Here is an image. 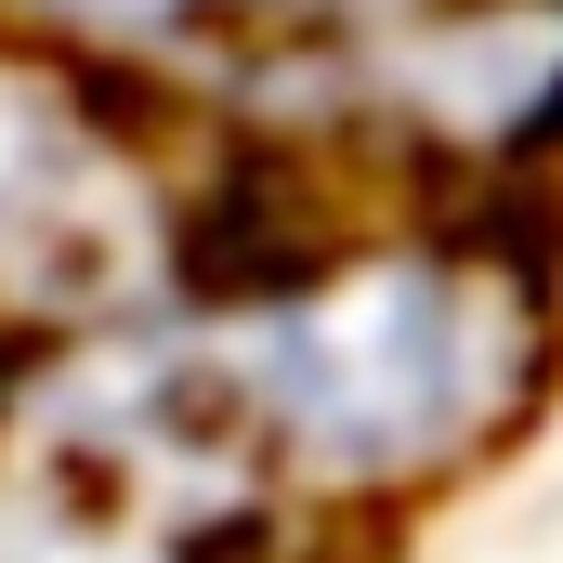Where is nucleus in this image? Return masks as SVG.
Masks as SVG:
<instances>
[{
	"label": "nucleus",
	"mask_w": 563,
	"mask_h": 563,
	"mask_svg": "<svg viewBox=\"0 0 563 563\" xmlns=\"http://www.w3.org/2000/svg\"><path fill=\"white\" fill-rule=\"evenodd\" d=\"M132 170L66 79H0V314H106Z\"/></svg>",
	"instance_id": "1"
}]
</instances>
